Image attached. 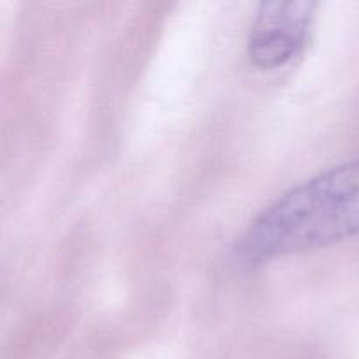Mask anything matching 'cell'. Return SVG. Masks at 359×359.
<instances>
[{"mask_svg": "<svg viewBox=\"0 0 359 359\" xmlns=\"http://www.w3.org/2000/svg\"><path fill=\"white\" fill-rule=\"evenodd\" d=\"M316 7V2L262 4L248 41L252 65L277 70L293 62L311 39Z\"/></svg>", "mask_w": 359, "mask_h": 359, "instance_id": "cell-2", "label": "cell"}, {"mask_svg": "<svg viewBox=\"0 0 359 359\" xmlns=\"http://www.w3.org/2000/svg\"><path fill=\"white\" fill-rule=\"evenodd\" d=\"M359 233V161L330 168L266 207L233 248L241 269L314 251Z\"/></svg>", "mask_w": 359, "mask_h": 359, "instance_id": "cell-1", "label": "cell"}]
</instances>
